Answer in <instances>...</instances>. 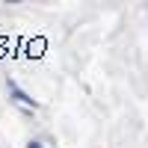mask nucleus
Instances as JSON below:
<instances>
[{
    "label": "nucleus",
    "instance_id": "obj_1",
    "mask_svg": "<svg viewBox=\"0 0 148 148\" xmlns=\"http://www.w3.org/2000/svg\"><path fill=\"white\" fill-rule=\"evenodd\" d=\"M6 86H9V92L15 95V101H18V104H24V107H36V101H33V98H30L27 92L21 89V86H18L15 80H6Z\"/></svg>",
    "mask_w": 148,
    "mask_h": 148
},
{
    "label": "nucleus",
    "instance_id": "obj_2",
    "mask_svg": "<svg viewBox=\"0 0 148 148\" xmlns=\"http://www.w3.org/2000/svg\"><path fill=\"white\" fill-rule=\"evenodd\" d=\"M27 148H42V142H36V139H30V142H27Z\"/></svg>",
    "mask_w": 148,
    "mask_h": 148
}]
</instances>
